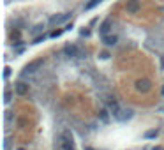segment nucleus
<instances>
[{
    "instance_id": "12",
    "label": "nucleus",
    "mask_w": 164,
    "mask_h": 150,
    "mask_svg": "<svg viewBox=\"0 0 164 150\" xmlns=\"http://www.w3.org/2000/svg\"><path fill=\"white\" fill-rule=\"evenodd\" d=\"M99 118H101V122L108 124V120H110V115H108V111H106V110H101V113H99Z\"/></svg>"
},
{
    "instance_id": "16",
    "label": "nucleus",
    "mask_w": 164,
    "mask_h": 150,
    "mask_svg": "<svg viewBox=\"0 0 164 150\" xmlns=\"http://www.w3.org/2000/svg\"><path fill=\"white\" fill-rule=\"evenodd\" d=\"M11 101V92H5V102H9Z\"/></svg>"
},
{
    "instance_id": "13",
    "label": "nucleus",
    "mask_w": 164,
    "mask_h": 150,
    "mask_svg": "<svg viewBox=\"0 0 164 150\" xmlns=\"http://www.w3.org/2000/svg\"><path fill=\"white\" fill-rule=\"evenodd\" d=\"M157 136V131H146L145 132V138H155Z\"/></svg>"
},
{
    "instance_id": "4",
    "label": "nucleus",
    "mask_w": 164,
    "mask_h": 150,
    "mask_svg": "<svg viewBox=\"0 0 164 150\" xmlns=\"http://www.w3.org/2000/svg\"><path fill=\"white\" fill-rule=\"evenodd\" d=\"M71 18V12H64V14H58V16H51L50 18V25H62Z\"/></svg>"
},
{
    "instance_id": "15",
    "label": "nucleus",
    "mask_w": 164,
    "mask_h": 150,
    "mask_svg": "<svg viewBox=\"0 0 164 150\" xmlns=\"http://www.w3.org/2000/svg\"><path fill=\"white\" fill-rule=\"evenodd\" d=\"M9 76H11V69H9V67H5V69H4V78L7 80Z\"/></svg>"
},
{
    "instance_id": "20",
    "label": "nucleus",
    "mask_w": 164,
    "mask_h": 150,
    "mask_svg": "<svg viewBox=\"0 0 164 150\" xmlns=\"http://www.w3.org/2000/svg\"><path fill=\"white\" fill-rule=\"evenodd\" d=\"M20 150H23V148H20Z\"/></svg>"
},
{
    "instance_id": "5",
    "label": "nucleus",
    "mask_w": 164,
    "mask_h": 150,
    "mask_svg": "<svg viewBox=\"0 0 164 150\" xmlns=\"http://www.w3.org/2000/svg\"><path fill=\"white\" fill-rule=\"evenodd\" d=\"M42 65V60L39 58V60H34V62H30L28 65H25V69H23V72L25 74H32V72H35V71L39 69Z\"/></svg>"
},
{
    "instance_id": "9",
    "label": "nucleus",
    "mask_w": 164,
    "mask_h": 150,
    "mask_svg": "<svg viewBox=\"0 0 164 150\" xmlns=\"http://www.w3.org/2000/svg\"><path fill=\"white\" fill-rule=\"evenodd\" d=\"M116 41H118L116 35H108V34L103 35V42L106 44V46H115V44H116Z\"/></svg>"
},
{
    "instance_id": "17",
    "label": "nucleus",
    "mask_w": 164,
    "mask_h": 150,
    "mask_svg": "<svg viewBox=\"0 0 164 150\" xmlns=\"http://www.w3.org/2000/svg\"><path fill=\"white\" fill-rule=\"evenodd\" d=\"M152 150H162V148H161V147H154Z\"/></svg>"
},
{
    "instance_id": "18",
    "label": "nucleus",
    "mask_w": 164,
    "mask_h": 150,
    "mask_svg": "<svg viewBox=\"0 0 164 150\" xmlns=\"http://www.w3.org/2000/svg\"><path fill=\"white\" fill-rule=\"evenodd\" d=\"M85 150H93V148H90V147H88V148H85Z\"/></svg>"
},
{
    "instance_id": "6",
    "label": "nucleus",
    "mask_w": 164,
    "mask_h": 150,
    "mask_svg": "<svg viewBox=\"0 0 164 150\" xmlns=\"http://www.w3.org/2000/svg\"><path fill=\"white\" fill-rule=\"evenodd\" d=\"M125 9H127L129 14H136L138 11L141 9V4H139V0H129L127 5H125Z\"/></svg>"
},
{
    "instance_id": "7",
    "label": "nucleus",
    "mask_w": 164,
    "mask_h": 150,
    "mask_svg": "<svg viewBox=\"0 0 164 150\" xmlns=\"http://www.w3.org/2000/svg\"><path fill=\"white\" fill-rule=\"evenodd\" d=\"M14 92H16L18 95H25V94L28 92V85L23 83V81H18V83L14 85Z\"/></svg>"
},
{
    "instance_id": "14",
    "label": "nucleus",
    "mask_w": 164,
    "mask_h": 150,
    "mask_svg": "<svg viewBox=\"0 0 164 150\" xmlns=\"http://www.w3.org/2000/svg\"><path fill=\"white\" fill-rule=\"evenodd\" d=\"M44 39H46V35H39V37H35V39H34V42H32V44H39V42H42Z\"/></svg>"
},
{
    "instance_id": "10",
    "label": "nucleus",
    "mask_w": 164,
    "mask_h": 150,
    "mask_svg": "<svg viewBox=\"0 0 164 150\" xmlns=\"http://www.w3.org/2000/svg\"><path fill=\"white\" fill-rule=\"evenodd\" d=\"M110 28H111V21H110V20H106V21H103V25H101L99 32H101L103 35H106V34L110 32Z\"/></svg>"
},
{
    "instance_id": "11",
    "label": "nucleus",
    "mask_w": 164,
    "mask_h": 150,
    "mask_svg": "<svg viewBox=\"0 0 164 150\" xmlns=\"http://www.w3.org/2000/svg\"><path fill=\"white\" fill-rule=\"evenodd\" d=\"M101 2H104V0H90V2L85 5V11H90V9H93V7H97Z\"/></svg>"
},
{
    "instance_id": "2",
    "label": "nucleus",
    "mask_w": 164,
    "mask_h": 150,
    "mask_svg": "<svg viewBox=\"0 0 164 150\" xmlns=\"http://www.w3.org/2000/svg\"><path fill=\"white\" fill-rule=\"evenodd\" d=\"M64 53H65L67 57H71V58H80L83 55L81 50H80L78 46H74V44H67V46L64 48Z\"/></svg>"
},
{
    "instance_id": "3",
    "label": "nucleus",
    "mask_w": 164,
    "mask_h": 150,
    "mask_svg": "<svg viewBox=\"0 0 164 150\" xmlns=\"http://www.w3.org/2000/svg\"><path fill=\"white\" fill-rule=\"evenodd\" d=\"M113 117L118 120V122H125V120H129L131 117H133V110H118L113 111Z\"/></svg>"
},
{
    "instance_id": "8",
    "label": "nucleus",
    "mask_w": 164,
    "mask_h": 150,
    "mask_svg": "<svg viewBox=\"0 0 164 150\" xmlns=\"http://www.w3.org/2000/svg\"><path fill=\"white\" fill-rule=\"evenodd\" d=\"M136 88L139 90V92H148L150 90V81L148 80H139L136 83Z\"/></svg>"
},
{
    "instance_id": "19",
    "label": "nucleus",
    "mask_w": 164,
    "mask_h": 150,
    "mask_svg": "<svg viewBox=\"0 0 164 150\" xmlns=\"http://www.w3.org/2000/svg\"><path fill=\"white\" fill-rule=\"evenodd\" d=\"M162 95H164V88H162Z\"/></svg>"
},
{
    "instance_id": "1",
    "label": "nucleus",
    "mask_w": 164,
    "mask_h": 150,
    "mask_svg": "<svg viewBox=\"0 0 164 150\" xmlns=\"http://www.w3.org/2000/svg\"><path fill=\"white\" fill-rule=\"evenodd\" d=\"M58 141H60V150H74V141H72L71 132H67V131L62 132Z\"/></svg>"
}]
</instances>
